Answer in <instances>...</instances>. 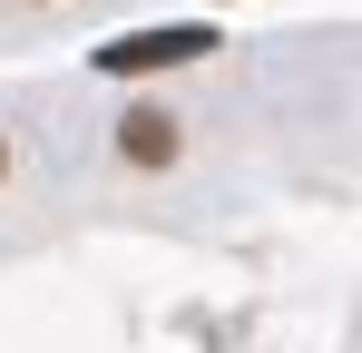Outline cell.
<instances>
[{"mask_svg":"<svg viewBox=\"0 0 362 353\" xmlns=\"http://www.w3.org/2000/svg\"><path fill=\"white\" fill-rule=\"evenodd\" d=\"M118 147L137 157V167H167V157H177V118L167 108H127L118 118Z\"/></svg>","mask_w":362,"mask_h":353,"instance_id":"7a4b0ae2","label":"cell"},{"mask_svg":"<svg viewBox=\"0 0 362 353\" xmlns=\"http://www.w3.org/2000/svg\"><path fill=\"white\" fill-rule=\"evenodd\" d=\"M206 50H216V30H206V20H177V30H127V40H108L98 69L137 79V69H186V59H206Z\"/></svg>","mask_w":362,"mask_h":353,"instance_id":"6da1fadb","label":"cell"}]
</instances>
